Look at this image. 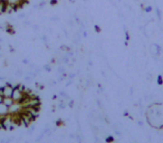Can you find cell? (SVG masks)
Listing matches in <instances>:
<instances>
[{
  "label": "cell",
  "instance_id": "obj_15",
  "mask_svg": "<svg viewBox=\"0 0 163 143\" xmlns=\"http://www.w3.org/2000/svg\"><path fill=\"white\" fill-rule=\"evenodd\" d=\"M41 40L47 44V41H48V37H47L46 35H43V36H41Z\"/></svg>",
  "mask_w": 163,
  "mask_h": 143
},
{
  "label": "cell",
  "instance_id": "obj_11",
  "mask_svg": "<svg viewBox=\"0 0 163 143\" xmlns=\"http://www.w3.org/2000/svg\"><path fill=\"white\" fill-rule=\"evenodd\" d=\"M59 96L61 97V98H66V100H68L69 97H68V95H67V93L65 92V91H61L59 92Z\"/></svg>",
  "mask_w": 163,
  "mask_h": 143
},
{
  "label": "cell",
  "instance_id": "obj_13",
  "mask_svg": "<svg viewBox=\"0 0 163 143\" xmlns=\"http://www.w3.org/2000/svg\"><path fill=\"white\" fill-rule=\"evenodd\" d=\"M76 140L78 143H83V136H82L81 134H77L76 135Z\"/></svg>",
  "mask_w": 163,
  "mask_h": 143
},
{
  "label": "cell",
  "instance_id": "obj_28",
  "mask_svg": "<svg viewBox=\"0 0 163 143\" xmlns=\"http://www.w3.org/2000/svg\"><path fill=\"white\" fill-rule=\"evenodd\" d=\"M106 142H113V138H112V136H108V138L106 139Z\"/></svg>",
  "mask_w": 163,
  "mask_h": 143
},
{
  "label": "cell",
  "instance_id": "obj_12",
  "mask_svg": "<svg viewBox=\"0 0 163 143\" xmlns=\"http://www.w3.org/2000/svg\"><path fill=\"white\" fill-rule=\"evenodd\" d=\"M45 6H46V1H40L39 5H38V9H43Z\"/></svg>",
  "mask_w": 163,
  "mask_h": 143
},
{
  "label": "cell",
  "instance_id": "obj_6",
  "mask_svg": "<svg viewBox=\"0 0 163 143\" xmlns=\"http://www.w3.org/2000/svg\"><path fill=\"white\" fill-rule=\"evenodd\" d=\"M7 10V2L0 1V15H5Z\"/></svg>",
  "mask_w": 163,
  "mask_h": 143
},
{
  "label": "cell",
  "instance_id": "obj_20",
  "mask_svg": "<svg viewBox=\"0 0 163 143\" xmlns=\"http://www.w3.org/2000/svg\"><path fill=\"white\" fill-rule=\"evenodd\" d=\"M22 64H25V65H29V59L24 58V59H22Z\"/></svg>",
  "mask_w": 163,
  "mask_h": 143
},
{
  "label": "cell",
  "instance_id": "obj_8",
  "mask_svg": "<svg viewBox=\"0 0 163 143\" xmlns=\"http://www.w3.org/2000/svg\"><path fill=\"white\" fill-rule=\"evenodd\" d=\"M24 81H25L26 83H31L34 81V77L30 76V75H28V74H26L25 76H24Z\"/></svg>",
  "mask_w": 163,
  "mask_h": 143
},
{
  "label": "cell",
  "instance_id": "obj_29",
  "mask_svg": "<svg viewBox=\"0 0 163 143\" xmlns=\"http://www.w3.org/2000/svg\"><path fill=\"white\" fill-rule=\"evenodd\" d=\"M57 83H58V82H57V81H51V82L49 83V84H50L51 86H54V85H56Z\"/></svg>",
  "mask_w": 163,
  "mask_h": 143
},
{
  "label": "cell",
  "instance_id": "obj_30",
  "mask_svg": "<svg viewBox=\"0 0 163 143\" xmlns=\"http://www.w3.org/2000/svg\"><path fill=\"white\" fill-rule=\"evenodd\" d=\"M69 138H71V139H76V134L71 133V134H69Z\"/></svg>",
  "mask_w": 163,
  "mask_h": 143
},
{
  "label": "cell",
  "instance_id": "obj_5",
  "mask_svg": "<svg viewBox=\"0 0 163 143\" xmlns=\"http://www.w3.org/2000/svg\"><path fill=\"white\" fill-rule=\"evenodd\" d=\"M4 104H6L8 107H10L14 103H15V101L12 100V97H4Z\"/></svg>",
  "mask_w": 163,
  "mask_h": 143
},
{
  "label": "cell",
  "instance_id": "obj_16",
  "mask_svg": "<svg viewBox=\"0 0 163 143\" xmlns=\"http://www.w3.org/2000/svg\"><path fill=\"white\" fill-rule=\"evenodd\" d=\"M75 76H76V74H75V73H71V74H68V78H69V79H74Z\"/></svg>",
  "mask_w": 163,
  "mask_h": 143
},
{
  "label": "cell",
  "instance_id": "obj_32",
  "mask_svg": "<svg viewBox=\"0 0 163 143\" xmlns=\"http://www.w3.org/2000/svg\"><path fill=\"white\" fill-rule=\"evenodd\" d=\"M0 1H5V2H7V1H8V0H0Z\"/></svg>",
  "mask_w": 163,
  "mask_h": 143
},
{
  "label": "cell",
  "instance_id": "obj_23",
  "mask_svg": "<svg viewBox=\"0 0 163 143\" xmlns=\"http://www.w3.org/2000/svg\"><path fill=\"white\" fill-rule=\"evenodd\" d=\"M24 26H25V27H26V26H30V21L26 20V19H25V21H24Z\"/></svg>",
  "mask_w": 163,
  "mask_h": 143
},
{
  "label": "cell",
  "instance_id": "obj_4",
  "mask_svg": "<svg viewBox=\"0 0 163 143\" xmlns=\"http://www.w3.org/2000/svg\"><path fill=\"white\" fill-rule=\"evenodd\" d=\"M9 115V107L4 103H0V118Z\"/></svg>",
  "mask_w": 163,
  "mask_h": 143
},
{
  "label": "cell",
  "instance_id": "obj_27",
  "mask_svg": "<svg viewBox=\"0 0 163 143\" xmlns=\"http://www.w3.org/2000/svg\"><path fill=\"white\" fill-rule=\"evenodd\" d=\"M82 36L86 38V37H87V32H86V31H85V30H83V31H82Z\"/></svg>",
  "mask_w": 163,
  "mask_h": 143
},
{
  "label": "cell",
  "instance_id": "obj_17",
  "mask_svg": "<svg viewBox=\"0 0 163 143\" xmlns=\"http://www.w3.org/2000/svg\"><path fill=\"white\" fill-rule=\"evenodd\" d=\"M17 18H18V19H25L26 15H25V14H19V15L17 16Z\"/></svg>",
  "mask_w": 163,
  "mask_h": 143
},
{
  "label": "cell",
  "instance_id": "obj_9",
  "mask_svg": "<svg viewBox=\"0 0 163 143\" xmlns=\"http://www.w3.org/2000/svg\"><path fill=\"white\" fill-rule=\"evenodd\" d=\"M43 68H44V71H46L47 73H50V72L53 71V68H51V65H50V64H45Z\"/></svg>",
  "mask_w": 163,
  "mask_h": 143
},
{
  "label": "cell",
  "instance_id": "obj_25",
  "mask_svg": "<svg viewBox=\"0 0 163 143\" xmlns=\"http://www.w3.org/2000/svg\"><path fill=\"white\" fill-rule=\"evenodd\" d=\"M57 126H61V125H63V124H64V123H63V121H61V120H58V121H57Z\"/></svg>",
  "mask_w": 163,
  "mask_h": 143
},
{
  "label": "cell",
  "instance_id": "obj_24",
  "mask_svg": "<svg viewBox=\"0 0 163 143\" xmlns=\"http://www.w3.org/2000/svg\"><path fill=\"white\" fill-rule=\"evenodd\" d=\"M68 106H69V107H73V106H74V101H73V100H71V101L68 102Z\"/></svg>",
  "mask_w": 163,
  "mask_h": 143
},
{
  "label": "cell",
  "instance_id": "obj_1",
  "mask_svg": "<svg viewBox=\"0 0 163 143\" xmlns=\"http://www.w3.org/2000/svg\"><path fill=\"white\" fill-rule=\"evenodd\" d=\"M12 100L15 101L16 103H21V101L24 100L25 97V93L21 91L19 87L16 85L15 86V90H14V93H12Z\"/></svg>",
  "mask_w": 163,
  "mask_h": 143
},
{
  "label": "cell",
  "instance_id": "obj_7",
  "mask_svg": "<svg viewBox=\"0 0 163 143\" xmlns=\"http://www.w3.org/2000/svg\"><path fill=\"white\" fill-rule=\"evenodd\" d=\"M57 73H58V74H64V73H66V67L64 66V65H59V66L57 67Z\"/></svg>",
  "mask_w": 163,
  "mask_h": 143
},
{
  "label": "cell",
  "instance_id": "obj_14",
  "mask_svg": "<svg viewBox=\"0 0 163 143\" xmlns=\"http://www.w3.org/2000/svg\"><path fill=\"white\" fill-rule=\"evenodd\" d=\"M50 20L55 21V22H58V21H59V17H57V16H53V17H50Z\"/></svg>",
  "mask_w": 163,
  "mask_h": 143
},
{
  "label": "cell",
  "instance_id": "obj_22",
  "mask_svg": "<svg viewBox=\"0 0 163 143\" xmlns=\"http://www.w3.org/2000/svg\"><path fill=\"white\" fill-rule=\"evenodd\" d=\"M96 104H97V106L100 107V108H102V103H101V101H100L98 98L96 100Z\"/></svg>",
  "mask_w": 163,
  "mask_h": 143
},
{
  "label": "cell",
  "instance_id": "obj_18",
  "mask_svg": "<svg viewBox=\"0 0 163 143\" xmlns=\"http://www.w3.org/2000/svg\"><path fill=\"white\" fill-rule=\"evenodd\" d=\"M32 29H34L35 31H39V26L36 25V24L35 25H32Z\"/></svg>",
  "mask_w": 163,
  "mask_h": 143
},
{
  "label": "cell",
  "instance_id": "obj_3",
  "mask_svg": "<svg viewBox=\"0 0 163 143\" xmlns=\"http://www.w3.org/2000/svg\"><path fill=\"white\" fill-rule=\"evenodd\" d=\"M7 2H8V4H10V5L16 6V7H17V10H18V9H20V8H22L24 5L27 4L25 0H8Z\"/></svg>",
  "mask_w": 163,
  "mask_h": 143
},
{
  "label": "cell",
  "instance_id": "obj_26",
  "mask_svg": "<svg viewBox=\"0 0 163 143\" xmlns=\"http://www.w3.org/2000/svg\"><path fill=\"white\" fill-rule=\"evenodd\" d=\"M73 84V79H68V82L66 83V87H68L69 85H71Z\"/></svg>",
  "mask_w": 163,
  "mask_h": 143
},
{
  "label": "cell",
  "instance_id": "obj_2",
  "mask_svg": "<svg viewBox=\"0 0 163 143\" xmlns=\"http://www.w3.org/2000/svg\"><path fill=\"white\" fill-rule=\"evenodd\" d=\"M14 90H15V86L11 85L9 82H7L4 85V91H2V95L4 97H11L12 96V93H14Z\"/></svg>",
  "mask_w": 163,
  "mask_h": 143
},
{
  "label": "cell",
  "instance_id": "obj_31",
  "mask_svg": "<svg viewBox=\"0 0 163 143\" xmlns=\"http://www.w3.org/2000/svg\"><path fill=\"white\" fill-rule=\"evenodd\" d=\"M69 2H73V4H74V2H75V0H69Z\"/></svg>",
  "mask_w": 163,
  "mask_h": 143
},
{
  "label": "cell",
  "instance_id": "obj_10",
  "mask_svg": "<svg viewBox=\"0 0 163 143\" xmlns=\"http://www.w3.org/2000/svg\"><path fill=\"white\" fill-rule=\"evenodd\" d=\"M16 76L17 77H22L24 76V72H22V69H20V68H18L17 71H16Z\"/></svg>",
  "mask_w": 163,
  "mask_h": 143
},
{
  "label": "cell",
  "instance_id": "obj_21",
  "mask_svg": "<svg viewBox=\"0 0 163 143\" xmlns=\"http://www.w3.org/2000/svg\"><path fill=\"white\" fill-rule=\"evenodd\" d=\"M57 2H58L57 0H50V1H49V4H50L51 6H56V5H57Z\"/></svg>",
  "mask_w": 163,
  "mask_h": 143
},
{
  "label": "cell",
  "instance_id": "obj_19",
  "mask_svg": "<svg viewBox=\"0 0 163 143\" xmlns=\"http://www.w3.org/2000/svg\"><path fill=\"white\" fill-rule=\"evenodd\" d=\"M94 29H95V31H96V32H101V28H100V26L95 25V26H94Z\"/></svg>",
  "mask_w": 163,
  "mask_h": 143
}]
</instances>
